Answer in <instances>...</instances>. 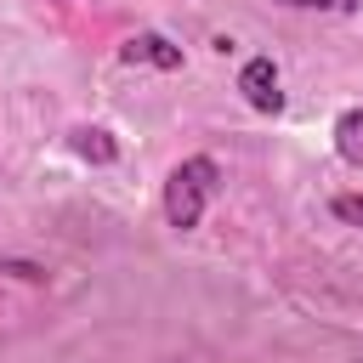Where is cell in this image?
<instances>
[{
	"label": "cell",
	"instance_id": "cell-2",
	"mask_svg": "<svg viewBox=\"0 0 363 363\" xmlns=\"http://www.w3.org/2000/svg\"><path fill=\"white\" fill-rule=\"evenodd\" d=\"M238 91H244V102H250L255 113H278V108H284V91H278V68H272V57H250V62L238 68Z\"/></svg>",
	"mask_w": 363,
	"mask_h": 363
},
{
	"label": "cell",
	"instance_id": "cell-4",
	"mask_svg": "<svg viewBox=\"0 0 363 363\" xmlns=\"http://www.w3.org/2000/svg\"><path fill=\"white\" fill-rule=\"evenodd\" d=\"M68 147H74L79 159H91V164H113V159H119V142H113L102 125H79V130L68 136Z\"/></svg>",
	"mask_w": 363,
	"mask_h": 363
},
{
	"label": "cell",
	"instance_id": "cell-7",
	"mask_svg": "<svg viewBox=\"0 0 363 363\" xmlns=\"http://www.w3.org/2000/svg\"><path fill=\"white\" fill-rule=\"evenodd\" d=\"M284 6H301V11H357V0H284Z\"/></svg>",
	"mask_w": 363,
	"mask_h": 363
},
{
	"label": "cell",
	"instance_id": "cell-6",
	"mask_svg": "<svg viewBox=\"0 0 363 363\" xmlns=\"http://www.w3.org/2000/svg\"><path fill=\"white\" fill-rule=\"evenodd\" d=\"M329 210H335L346 227H363V193H335V199H329Z\"/></svg>",
	"mask_w": 363,
	"mask_h": 363
},
{
	"label": "cell",
	"instance_id": "cell-1",
	"mask_svg": "<svg viewBox=\"0 0 363 363\" xmlns=\"http://www.w3.org/2000/svg\"><path fill=\"white\" fill-rule=\"evenodd\" d=\"M216 187H221V164H216L210 153L182 159V164L170 170V182H164V221H170L176 233L199 227V216H204V204L216 199Z\"/></svg>",
	"mask_w": 363,
	"mask_h": 363
},
{
	"label": "cell",
	"instance_id": "cell-5",
	"mask_svg": "<svg viewBox=\"0 0 363 363\" xmlns=\"http://www.w3.org/2000/svg\"><path fill=\"white\" fill-rule=\"evenodd\" d=\"M335 153L363 170V108H346V113L335 119Z\"/></svg>",
	"mask_w": 363,
	"mask_h": 363
},
{
	"label": "cell",
	"instance_id": "cell-3",
	"mask_svg": "<svg viewBox=\"0 0 363 363\" xmlns=\"http://www.w3.org/2000/svg\"><path fill=\"white\" fill-rule=\"evenodd\" d=\"M119 57H125L130 68H136V62H147V68H164V74H170V68H182V45H170L164 34H130V40L119 45Z\"/></svg>",
	"mask_w": 363,
	"mask_h": 363
}]
</instances>
